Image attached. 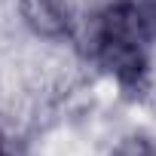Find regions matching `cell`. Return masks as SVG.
I'll use <instances>...</instances> for the list:
<instances>
[{
    "mask_svg": "<svg viewBox=\"0 0 156 156\" xmlns=\"http://www.w3.org/2000/svg\"><path fill=\"white\" fill-rule=\"evenodd\" d=\"M147 19L135 0H116L110 3L98 22L92 37V52L98 64L116 76L126 89H141L147 76V40H150Z\"/></svg>",
    "mask_w": 156,
    "mask_h": 156,
    "instance_id": "6da1fadb",
    "label": "cell"
},
{
    "mask_svg": "<svg viewBox=\"0 0 156 156\" xmlns=\"http://www.w3.org/2000/svg\"><path fill=\"white\" fill-rule=\"evenodd\" d=\"M22 19L34 34L46 40H61L70 34V22L61 0H22Z\"/></svg>",
    "mask_w": 156,
    "mask_h": 156,
    "instance_id": "7a4b0ae2",
    "label": "cell"
},
{
    "mask_svg": "<svg viewBox=\"0 0 156 156\" xmlns=\"http://www.w3.org/2000/svg\"><path fill=\"white\" fill-rule=\"evenodd\" d=\"M113 156H156V144L147 138H126L113 150Z\"/></svg>",
    "mask_w": 156,
    "mask_h": 156,
    "instance_id": "3957f363",
    "label": "cell"
},
{
    "mask_svg": "<svg viewBox=\"0 0 156 156\" xmlns=\"http://www.w3.org/2000/svg\"><path fill=\"white\" fill-rule=\"evenodd\" d=\"M141 12H144V19H147V28H150V34L156 37V0H141Z\"/></svg>",
    "mask_w": 156,
    "mask_h": 156,
    "instance_id": "277c9868",
    "label": "cell"
},
{
    "mask_svg": "<svg viewBox=\"0 0 156 156\" xmlns=\"http://www.w3.org/2000/svg\"><path fill=\"white\" fill-rule=\"evenodd\" d=\"M0 156H9V150H6V144L0 141Z\"/></svg>",
    "mask_w": 156,
    "mask_h": 156,
    "instance_id": "5b68a950",
    "label": "cell"
}]
</instances>
